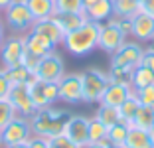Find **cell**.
Wrapping results in <instances>:
<instances>
[{
	"label": "cell",
	"instance_id": "obj_19",
	"mask_svg": "<svg viewBox=\"0 0 154 148\" xmlns=\"http://www.w3.org/2000/svg\"><path fill=\"white\" fill-rule=\"evenodd\" d=\"M32 30L38 32V34H42V36H45V38H50L55 45H61V44H63L65 34L61 32V28H59L51 18H48V20H36Z\"/></svg>",
	"mask_w": 154,
	"mask_h": 148
},
{
	"label": "cell",
	"instance_id": "obj_21",
	"mask_svg": "<svg viewBox=\"0 0 154 148\" xmlns=\"http://www.w3.org/2000/svg\"><path fill=\"white\" fill-rule=\"evenodd\" d=\"M138 12H140V2L138 0H113V18L131 20Z\"/></svg>",
	"mask_w": 154,
	"mask_h": 148
},
{
	"label": "cell",
	"instance_id": "obj_24",
	"mask_svg": "<svg viewBox=\"0 0 154 148\" xmlns=\"http://www.w3.org/2000/svg\"><path fill=\"white\" fill-rule=\"evenodd\" d=\"M6 77L12 85H30L36 75H34L32 69H28L26 65H18V67H10V69H4Z\"/></svg>",
	"mask_w": 154,
	"mask_h": 148
},
{
	"label": "cell",
	"instance_id": "obj_41",
	"mask_svg": "<svg viewBox=\"0 0 154 148\" xmlns=\"http://www.w3.org/2000/svg\"><path fill=\"white\" fill-rule=\"evenodd\" d=\"M83 148H107V146H103V144H93V142H89L87 146H83Z\"/></svg>",
	"mask_w": 154,
	"mask_h": 148
},
{
	"label": "cell",
	"instance_id": "obj_7",
	"mask_svg": "<svg viewBox=\"0 0 154 148\" xmlns=\"http://www.w3.org/2000/svg\"><path fill=\"white\" fill-rule=\"evenodd\" d=\"M24 55H26V40H24V36L12 34V36L4 38V42L0 45V61H2V67L10 69V67L22 65Z\"/></svg>",
	"mask_w": 154,
	"mask_h": 148
},
{
	"label": "cell",
	"instance_id": "obj_35",
	"mask_svg": "<svg viewBox=\"0 0 154 148\" xmlns=\"http://www.w3.org/2000/svg\"><path fill=\"white\" fill-rule=\"evenodd\" d=\"M28 148H50V142L44 136H36L32 134V138L28 140Z\"/></svg>",
	"mask_w": 154,
	"mask_h": 148
},
{
	"label": "cell",
	"instance_id": "obj_9",
	"mask_svg": "<svg viewBox=\"0 0 154 148\" xmlns=\"http://www.w3.org/2000/svg\"><path fill=\"white\" fill-rule=\"evenodd\" d=\"M30 95H32V101L36 105V111L54 107L59 101L57 83H45V81H40V79H34L30 83Z\"/></svg>",
	"mask_w": 154,
	"mask_h": 148
},
{
	"label": "cell",
	"instance_id": "obj_26",
	"mask_svg": "<svg viewBox=\"0 0 154 148\" xmlns=\"http://www.w3.org/2000/svg\"><path fill=\"white\" fill-rule=\"evenodd\" d=\"M138 109H140V101L136 99V95L132 93L131 97L125 101V103L119 107V115H121V122H127V125H132V121H134L136 113H138Z\"/></svg>",
	"mask_w": 154,
	"mask_h": 148
},
{
	"label": "cell",
	"instance_id": "obj_25",
	"mask_svg": "<svg viewBox=\"0 0 154 148\" xmlns=\"http://www.w3.org/2000/svg\"><path fill=\"white\" fill-rule=\"evenodd\" d=\"M125 146L127 148H154L152 142H150L148 130H140V128H136V126H131V128H128Z\"/></svg>",
	"mask_w": 154,
	"mask_h": 148
},
{
	"label": "cell",
	"instance_id": "obj_43",
	"mask_svg": "<svg viewBox=\"0 0 154 148\" xmlns=\"http://www.w3.org/2000/svg\"><path fill=\"white\" fill-rule=\"evenodd\" d=\"M95 2H97V0H83V6H85V8H87V6L95 4Z\"/></svg>",
	"mask_w": 154,
	"mask_h": 148
},
{
	"label": "cell",
	"instance_id": "obj_44",
	"mask_svg": "<svg viewBox=\"0 0 154 148\" xmlns=\"http://www.w3.org/2000/svg\"><path fill=\"white\" fill-rule=\"evenodd\" d=\"M107 148H127V146H125V144H111L109 142V146H107Z\"/></svg>",
	"mask_w": 154,
	"mask_h": 148
},
{
	"label": "cell",
	"instance_id": "obj_12",
	"mask_svg": "<svg viewBox=\"0 0 154 148\" xmlns=\"http://www.w3.org/2000/svg\"><path fill=\"white\" fill-rule=\"evenodd\" d=\"M63 134L79 148L87 146L89 144V119L83 115H71L65 122Z\"/></svg>",
	"mask_w": 154,
	"mask_h": 148
},
{
	"label": "cell",
	"instance_id": "obj_33",
	"mask_svg": "<svg viewBox=\"0 0 154 148\" xmlns=\"http://www.w3.org/2000/svg\"><path fill=\"white\" fill-rule=\"evenodd\" d=\"M48 142H50V148H79L75 142H71L63 132L51 136V138H48Z\"/></svg>",
	"mask_w": 154,
	"mask_h": 148
},
{
	"label": "cell",
	"instance_id": "obj_8",
	"mask_svg": "<svg viewBox=\"0 0 154 148\" xmlns=\"http://www.w3.org/2000/svg\"><path fill=\"white\" fill-rule=\"evenodd\" d=\"M34 75H36V79L45 81V83H59L61 77L65 75V63L61 59V55L57 51L44 55L40 59V63H38Z\"/></svg>",
	"mask_w": 154,
	"mask_h": 148
},
{
	"label": "cell",
	"instance_id": "obj_38",
	"mask_svg": "<svg viewBox=\"0 0 154 148\" xmlns=\"http://www.w3.org/2000/svg\"><path fill=\"white\" fill-rule=\"evenodd\" d=\"M140 12L154 16V0H140Z\"/></svg>",
	"mask_w": 154,
	"mask_h": 148
},
{
	"label": "cell",
	"instance_id": "obj_28",
	"mask_svg": "<svg viewBox=\"0 0 154 148\" xmlns=\"http://www.w3.org/2000/svg\"><path fill=\"white\" fill-rule=\"evenodd\" d=\"M131 126H136V128H140V130H150L154 126V109L140 105V109H138V113H136V117H134Z\"/></svg>",
	"mask_w": 154,
	"mask_h": 148
},
{
	"label": "cell",
	"instance_id": "obj_15",
	"mask_svg": "<svg viewBox=\"0 0 154 148\" xmlns=\"http://www.w3.org/2000/svg\"><path fill=\"white\" fill-rule=\"evenodd\" d=\"M24 40H26V51L38 55V57H44V55L55 51V48H57L50 38L42 36V34H38V32H34V30L28 32L26 36H24Z\"/></svg>",
	"mask_w": 154,
	"mask_h": 148
},
{
	"label": "cell",
	"instance_id": "obj_18",
	"mask_svg": "<svg viewBox=\"0 0 154 148\" xmlns=\"http://www.w3.org/2000/svg\"><path fill=\"white\" fill-rule=\"evenodd\" d=\"M83 12H85L89 22H97V24L109 22L113 18V0H97L95 4L87 6Z\"/></svg>",
	"mask_w": 154,
	"mask_h": 148
},
{
	"label": "cell",
	"instance_id": "obj_5",
	"mask_svg": "<svg viewBox=\"0 0 154 148\" xmlns=\"http://www.w3.org/2000/svg\"><path fill=\"white\" fill-rule=\"evenodd\" d=\"M146 48L138 42H125L121 48L111 55V69H127L134 71L138 65H142Z\"/></svg>",
	"mask_w": 154,
	"mask_h": 148
},
{
	"label": "cell",
	"instance_id": "obj_4",
	"mask_svg": "<svg viewBox=\"0 0 154 148\" xmlns=\"http://www.w3.org/2000/svg\"><path fill=\"white\" fill-rule=\"evenodd\" d=\"M81 79H83V103L99 105L107 87H109V83H111L109 73L101 71L97 67H89L81 73Z\"/></svg>",
	"mask_w": 154,
	"mask_h": 148
},
{
	"label": "cell",
	"instance_id": "obj_34",
	"mask_svg": "<svg viewBox=\"0 0 154 148\" xmlns=\"http://www.w3.org/2000/svg\"><path fill=\"white\" fill-rule=\"evenodd\" d=\"M10 91H12V83L8 81L4 69H0V101H6L10 97Z\"/></svg>",
	"mask_w": 154,
	"mask_h": 148
},
{
	"label": "cell",
	"instance_id": "obj_46",
	"mask_svg": "<svg viewBox=\"0 0 154 148\" xmlns=\"http://www.w3.org/2000/svg\"><path fill=\"white\" fill-rule=\"evenodd\" d=\"M0 148H2V142H0Z\"/></svg>",
	"mask_w": 154,
	"mask_h": 148
},
{
	"label": "cell",
	"instance_id": "obj_40",
	"mask_svg": "<svg viewBox=\"0 0 154 148\" xmlns=\"http://www.w3.org/2000/svg\"><path fill=\"white\" fill-rule=\"evenodd\" d=\"M12 2H14V0H0V10H4L6 6H8V4H12Z\"/></svg>",
	"mask_w": 154,
	"mask_h": 148
},
{
	"label": "cell",
	"instance_id": "obj_48",
	"mask_svg": "<svg viewBox=\"0 0 154 148\" xmlns=\"http://www.w3.org/2000/svg\"><path fill=\"white\" fill-rule=\"evenodd\" d=\"M0 12H2V10H0Z\"/></svg>",
	"mask_w": 154,
	"mask_h": 148
},
{
	"label": "cell",
	"instance_id": "obj_29",
	"mask_svg": "<svg viewBox=\"0 0 154 148\" xmlns=\"http://www.w3.org/2000/svg\"><path fill=\"white\" fill-rule=\"evenodd\" d=\"M128 128H131V125H127V122H117V125L109 126V142L111 144H125Z\"/></svg>",
	"mask_w": 154,
	"mask_h": 148
},
{
	"label": "cell",
	"instance_id": "obj_42",
	"mask_svg": "<svg viewBox=\"0 0 154 148\" xmlns=\"http://www.w3.org/2000/svg\"><path fill=\"white\" fill-rule=\"evenodd\" d=\"M148 136H150V142H152V146H154V126L148 130Z\"/></svg>",
	"mask_w": 154,
	"mask_h": 148
},
{
	"label": "cell",
	"instance_id": "obj_45",
	"mask_svg": "<svg viewBox=\"0 0 154 148\" xmlns=\"http://www.w3.org/2000/svg\"><path fill=\"white\" fill-rule=\"evenodd\" d=\"M6 148H28V142L26 144H14V146H6Z\"/></svg>",
	"mask_w": 154,
	"mask_h": 148
},
{
	"label": "cell",
	"instance_id": "obj_36",
	"mask_svg": "<svg viewBox=\"0 0 154 148\" xmlns=\"http://www.w3.org/2000/svg\"><path fill=\"white\" fill-rule=\"evenodd\" d=\"M115 22H117V26L122 30V34L125 36H131V32H132V24H131V20H127V18H115Z\"/></svg>",
	"mask_w": 154,
	"mask_h": 148
},
{
	"label": "cell",
	"instance_id": "obj_10",
	"mask_svg": "<svg viewBox=\"0 0 154 148\" xmlns=\"http://www.w3.org/2000/svg\"><path fill=\"white\" fill-rule=\"evenodd\" d=\"M125 42H127V36H125L122 30L117 26L115 18H111L109 22L101 24V28H99V49L101 51L113 55Z\"/></svg>",
	"mask_w": 154,
	"mask_h": 148
},
{
	"label": "cell",
	"instance_id": "obj_27",
	"mask_svg": "<svg viewBox=\"0 0 154 148\" xmlns=\"http://www.w3.org/2000/svg\"><path fill=\"white\" fill-rule=\"evenodd\" d=\"M95 119H99L105 126H113L117 122H121V115H119L117 107H109V105H101V103L95 113Z\"/></svg>",
	"mask_w": 154,
	"mask_h": 148
},
{
	"label": "cell",
	"instance_id": "obj_14",
	"mask_svg": "<svg viewBox=\"0 0 154 148\" xmlns=\"http://www.w3.org/2000/svg\"><path fill=\"white\" fill-rule=\"evenodd\" d=\"M131 24H132L131 36L138 44H150V42H154V16L138 12L131 18Z\"/></svg>",
	"mask_w": 154,
	"mask_h": 148
},
{
	"label": "cell",
	"instance_id": "obj_31",
	"mask_svg": "<svg viewBox=\"0 0 154 148\" xmlns=\"http://www.w3.org/2000/svg\"><path fill=\"white\" fill-rule=\"evenodd\" d=\"M83 0H55V12H83Z\"/></svg>",
	"mask_w": 154,
	"mask_h": 148
},
{
	"label": "cell",
	"instance_id": "obj_23",
	"mask_svg": "<svg viewBox=\"0 0 154 148\" xmlns=\"http://www.w3.org/2000/svg\"><path fill=\"white\" fill-rule=\"evenodd\" d=\"M89 142L109 146V126H105L99 119H89Z\"/></svg>",
	"mask_w": 154,
	"mask_h": 148
},
{
	"label": "cell",
	"instance_id": "obj_20",
	"mask_svg": "<svg viewBox=\"0 0 154 148\" xmlns=\"http://www.w3.org/2000/svg\"><path fill=\"white\" fill-rule=\"evenodd\" d=\"M34 20H48L55 14V0H26Z\"/></svg>",
	"mask_w": 154,
	"mask_h": 148
},
{
	"label": "cell",
	"instance_id": "obj_2",
	"mask_svg": "<svg viewBox=\"0 0 154 148\" xmlns=\"http://www.w3.org/2000/svg\"><path fill=\"white\" fill-rule=\"evenodd\" d=\"M69 117H71V113L55 109V105L48 109H42V111H36L32 115V119H30L32 134L44 136V138H51L55 134H61Z\"/></svg>",
	"mask_w": 154,
	"mask_h": 148
},
{
	"label": "cell",
	"instance_id": "obj_39",
	"mask_svg": "<svg viewBox=\"0 0 154 148\" xmlns=\"http://www.w3.org/2000/svg\"><path fill=\"white\" fill-rule=\"evenodd\" d=\"M4 22H2V18H0V45H2V42H4V38H6V34H4Z\"/></svg>",
	"mask_w": 154,
	"mask_h": 148
},
{
	"label": "cell",
	"instance_id": "obj_3",
	"mask_svg": "<svg viewBox=\"0 0 154 148\" xmlns=\"http://www.w3.org/2000/svg\"><path fill=\"white\" fill-rule=\"evenodd\" d=\"M2 22L4 28H8L12 34L18 36H26L28 32L34 28V16L28 8L26 0H14L12 4H8L2 10Z\"/></svg>",
	"mask_w": 154,
	"mask_h": 148
},
{
	"label": "cell",
	"instance_id": "obj_13",
	"mask_svg": "<svg viewBox=\"0 0 154 148\" xmlns=\"http://www.w3.org/2000/svg\"><path fill=\"white\" fill-rule=\"evenodd\" d=\"M8 101L14 105L20 117L32 119V115L36 113V105H34L32 95H30V85H12Z\"/></svg>",
	"mask_w": 154,
	"mask_h": 148
},
{
	"label": "cell",
	"instance_id": "obj_16",
	"mask_svg": "<svg viewBox=\"0 0 154 148\" xmlns=\"http://www.w3.org/2000/svg\"><path fill=\"white\" fill-rule=\"evenodd\" d=\"M132 93H134V89H132L131 83H109L103 99H101V105H109V107L119 109Z\"/></svg>",
	"mask_w": 154,
	"mask_h": 148
},
{
	"label": "cell",
	"instance_id": "obj_1",
	"mask_svg": "<svg viewBox=\"0 0 154 148\" xmlns=\"http://www.w3.org/2000/svg\"><path fill=\"white\" fill-rule=\"evenodd\" d=\"M99 28H101V24L87 20L75 32L65 34L61 45H63L65 51L71 54L73 57H85V55L93 54L95 49H99Z\"/></svg>",
	"mask_w": 154,
	"mask_h": 148
},
{
	"label": "cell",
	"instance_id": "obj_47",
	"mask_svg": "<svg viewBox=\"0 0 154 148\" xmlns=\"http://www.w3.org/2000/svg\"><path fill=\"white\" fill-rule=\"evenodd\" d=\"M138 2H140V0H138Z\"/></svg>",
	"mask_w": 154,
	"mask_h": 148
},
{
	"label": "cell",
	"instance_id": "obj_30",
	"mask_svg": "<svg viewBox=\"0 0 154 148\" xmlns=\"http://www.w3.org/2000/svg\"><path fill=\"white\" fill-rule=\"evenodd\" d=\"M14 117H18V113H16L14 105L10 103L8 99H6V101H0V130L4 128Z\"/></svg>",
	"mask_w": 154,
	"mask_h": 148
},
{
	"label": "cell",
	"instance_id": "obj_37",
	"mask_svg": "<svg viewBox=\"0 0 154 148\" xmlns=\"http://www.w3.org/2000/svg\"><path fill=\"white\" fill-rule=\"evenodd\" d=\"M142 63H144L146 67H150L154 71V48H146L144 51V59H142Z\"/></svg>",
	"mask_w": 154,
	"mask_h": 148
},
{
	"label": "cell",
	"instance_id": "obj_22",
	"mask_svg": "<svg viewBox=\"0 0 154 148\" xmlns=\"http://www.w3.org/2000/svg\"><path fill=\"white\" fill-rule=\"evenodd\" d=\"M131 85H132V89H134V91L154 85V71L150 67H146L144 63L138 65V67L132 71V75H131Z\"/></svg>",
	"mask_w": 154,
	"mask_h": 148
},
{
	"label": "cell",
	"instance_id": "obj_11",
	"mask_svg": "<svg viewBox=\"0 0 154 148\" xmlns=\"http://www.w3.org/2000/svg\"><path fill=\"white\" fill-rule=\"evenodd\" d=\"M59 101L67 105L83 103V79L81 73H65L57 83Z\"/></svg>",
	"mask_w": 154,
	"mask_h": 148
},
{
	"label": "cell",
	"instance_id": "obj_32",
	"mask_svg": "<svg viewBox=\"0 0 154 148\" xmlns=\"http://www.w3.org/2000/svg\"><path fill=\"white\" fill-rule=\"evenodd\" d=\"M134 95H136V99L140 101L142 107H152L154 109V85L134 91Z\"/></svg>",
	"mask_w": 154,
	"mask_h": 148
},
{
	"label": "cell",
	"instance_id": "obj_6",
	"mask_svg": "<svg viewBox=\"0 0 154 148\" xmlns=\"http://www.w3.org/2000/svg\"><path fill=\"white\" fill-rule=\"evenodd\" d=\"M32 138V126H30V119L26 117H14L4 128L0 130V142L2 148L14 146V144H26Z\"/></svg>",
	"mask_w": 154,
	"mask_h": 148
},
{
	"label": "cell",
	"instance_id": "obj_17",
	"mask_svg": "<svg viewBox=\"0 0 154 148\" xmlns=\"http://www.w3.org/2000/svg\"><path fill=\"white\" fill-rule=\"evenodd\" d=\"M51 20L61 28L63 34H71L87 22V16L85 12H55L51 16Z\"/></svg>",
	"mask_w": 154,
	"mask_h": 148
}]
</instances>
